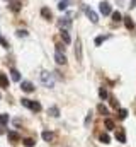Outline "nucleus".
Listing matches in <instances>:
<instances>
[{
  "label": "nucleus",
  "instance_id": "1",
  "mask_svg": "<svg viewBox=\"0 0 136 147\" xmlns=\"http://www.w3.org/2000/svg\"><path fill=\"white\" fill-rule=\"evenodd\" d=\"M39 77H41V82H43L46 87H53V86H55V79H53V74H49L48 70H43V72L39 74Z\"/></svg>",
  "mask_w": 136,
  "mask_h": 147
},
{
  "label": "nucleus",
  "instance_id": "2",
  "mask_svg": "<svg viewBox=\"0 0 136 147\" xmlns=\"http://www.w3.org/2000/svg\"><path fill=\"white\" fill-rule=\"evenodd\" d=\"M21 103H22V106H26V108H29V110H33V111H41V105L37 103V101H31V99H21Z\"/></svg>",
  "mask_w": 136,
  "mask_h": 147
},
{
  "label": "nucleus",
  "instance_id": "3",
  "mask_svg": "<svg viewBox=\"0 0 136 147\" xmlns=\"http://www.w3.org/2000/svg\"><path fill=\"white\" fill-rule=\"evenodd\" d=\"M85 16L90 19V22H94V24H95V22H99V17H97V14H95L92 9H89V7H85Z\"/></svg>",
  "mask_w": 136,
  "mask_h": 147
},
{
  "label": "nucleus",
  "instance_id": "4",
  "mask_svg": "<svg viewBox=\"0 0 136 147\" xmlns=\"http://www.w3.org/2000/svg\"><path fill=\"white\" fill-rule=\"evenodd\" d=\"M55 60H56L58 65H65V63H67V57H65L63 51H56V53H55Z\"/></svg>",
  "mask_w": 136,
  "mask_h": 147
},
{
  "label": "nucleus",
  "instance_id": "5",
  "mask_svg": "<svg viewBox=\"0 0 136 147\" xmlns=\"http://www.w3.org/2000/svg\"><path fill=\"white\" fill-rule=\"evenodd\" d=\"M99 10H101V14H104V16H109V14L112 12L111 5H109L107 2H102V3H101V7H99Z\"/></svg>",
  "mask_w": 136,
  "mask_h": 147
},
{
  "label": "nucleus",
  "instance_id": "6",
  "mask_svg": "<svg viewBox=\"0 0 136 147\" xmlns=\"http://www.w3.org/2000/svg\"><path fill=\"white\" fill-rule=\"evenodd\" d=\"M21 89H22L24 92H33V91H34V86H33V82H29V80H24V82L21 84Z\"/></svg>",
  "mask_w": 136,
  "mask_h": 147
},
{
  "label": "nucleus",
  "instance_id": "7",
  "mask_svg": "<svg viewBox=\"0 0 136 147\" xmlns=\"http://www.w3.org/2000/svg\"><path fill=\"white\" fill-rule=\"evenodd\" d=\"M75 57H77V60H78V62L82 60V41H80V39H77V46H75Z\"/></svg>",
  "mask_w": 136,
  "mask_h": 147
},
{
  "label": "nucleus",
  "instance_id": "8",
  "mask_svg": "<svg viewBox=\"0 0 136 147\" xmlns=\"http://www.w3.org/2000/svg\"><path fill=\"white\" fill-rule=\"evenodd\" d=\"M70 24H71L70 17H63V19H60V21H58V26H60L61 29H67V28H70Z\"/></svg>",
  "mask_w": 136,
  "mask_h": 147
},
{
  "label": "nucleus",
  "instance_id": "9",
  "mask_svg": "<svg viewBox=\"0 0 136 147\" xmlns=\"http://www.w3.org/2000/svg\"><path fill=\"white\" fill-rule=\"evenodd\" d=\"M60 36H61V39H63V43H65V45H70V43H71V38H70V34H68L67 29H61Z\"/></svg>",
  "mask_w": 136,
  "mask_h": 147
},
{
  "label": "nucleus",
  "instance_id": "10",
  "mask_svg": "<svg viewBox=\"0 0 136 147\" xmlns=\"http://www.w3.org/2000/svg\"><path fill=\"white\" fill-rule=\"evenodd\" d=\"M116 140H119L121 144H126V134H124V130L116 132Z\"/></svg>",
  "mask_w": 136,
  "mask_h": 147
},
{
  "label": "nucleus",
  "instance_id": "11",
  "mask_svg": "<svg viewBox=\"0 0 136 147\" xmlns=\"http://www.w3.org/2000/svg\"><path fill=\"white\" fill-rule=\"evenodd\" d=\"M0 87H3V89L9 87V79H7L5 74H2V72H0Z\"/></svg>",
  "mask_w": 136,
  "mask_h": 147
},
{
  "label": "nucleus",
  "instance_id": "12",
  "mask_svg": "<svg viewBox=\"0 0 136 147\" xmlns=\"http://www.w3.org/2000/svg\"><path fill=\"white\" fill-rule=\"evenodd\" d=\"M41 16H43L44 19H48V21H49V19L53 17V14H51V10H49L48 7H43V9H41Z\"/></svg>",
  "mask_w": 136,
  "mask_h": 147
},
{
  "label": "nucleus",
  "instance_id": "13",
  "mask_svg": "<svg viewBox=\"0 0 136 147\" xmlns=\"http://www.w3.org/2000/svg\"><path fill=\"white\" fill-rule=\"evenodd\" d=\"M43 139H44L46 142H51V140L55 139V134H53V132H48V130H44V132H43Z\"/></svg>",
  "mask_w": 136,
  "mask_h": 147
},
{
  "label": "nucleus",
  "instance_id": "14",
  "mask_svg": "<svg viewBox=\"0 0 136 147\" xmlns=\"http://www.w3.org/2000/svg\"><path fill=\"white\" fill-rule=\"evenodd\" d=\"M10 77H12V80L19 82V80H21V72H19V70H15V69H12V70H10Z\"/></svg>",
  "mask_w": 136,
  "mask_h": 147
},
{
  "label": "nucleus",
  "instance_id": "15",
  "mask_svg": "<svg viewBox=\"0 0 136 147\" xmlns=\"http://www.w3.org/2000/svg\"><path fill=\"white\" fill-rule=\"evenodd\" d=\"M9 123V115L7 113H0V127H5Z\"/></svg>",
  "mask_w": 136,
  "mask_h": 147
},
{
  "label": "nucleus",
  "instance_id": "16",
  "mask_svg": "<svg viewBox=\"0 0 136 147\" xmlns=\"http://www.w3.org/2000/svg\"><path fill=\"white\" fill-rule=\"evenodd\" d=\"M7 137H9L10 142H17V140H19V134H17V132H9Z\"/></svg>",
  "mask_w": 136,
  "mask_h": 147
},
{
  "label": "nucleus",
  "instance_id": "17",
  "mask_svg": "<svg viewBox=\"0 0 136 147\" xmlns=\"http://www.w3.org/2000/svg\"><path fill=\"white\" fill-rule=\"evenodd\" d=\"M97 111L101 113L102 116H107V115H109V110H107V108H105L104 105H99V106H97Z\"/></svg>",
  "mask_w": 136,
  "mask_h": 147
},
{
  "label": "nucleus",
  "instance_id": "18",
  "mask_svg": "<svg viewBox=\"0 0 136 147\" xmlns=\"http://www.w3.org/2000/svg\"><path fill=\"white\" fill-rule=\"evenodd\" d=\"M48 113H49L51 116H55V118H56V116H60V110H58L56 106H51V108L48 110Z\"/></svg>",
  "mask_w": 136,
  "mask_h": 147
},
{
  "label": "nucleus",
  "instance_id": "19",
  "mask_svg": "<svg viewBox=\"0 0 136 147\" xmlns=\"http://www.w3.org/2000/svg\"><path fill=\"white\" fill-rule=\"evenodd\" d=\"M105 39H109V36H97L95 38V46H101Z\"/></svg>",
  "mask_w": 136,
  "mask_h": 147
},
{
  "label": "nucleus",
  "instance_id": "20",
  "mask_svg": "<svg viewBox=\"0 0 136 147\" xmlns=\"http://www.w3.org/2000/svg\"><path fill=\"white\" fill-rule=\"evenodd\" d=\"M123 21H124V24H126L128 29H133V21H131V17H123Z\"/></svg>",
  "mask_w": 136,
  "mask_h": 147
},
{
  "label": "nucleus",
  "instance_id": "21",
  "mask_svg": "<svg viewBox=\"0 0 136 147\" xmlns=\"http://www.w3.org/2000/svg\"><path fill=\"white\" fill-rule=\"evenodd\" d=\"M117 116H119V120H124V118L128 116V110L121 108V110H119V113H117Z\"/></svg>",
  "mask_w": 136,
  "mask_h": 147
},
{
  "label": "nucleus",
  "instance_id": "22",
  "mask_svg": "<svg viewBox=\"0 0 136 147\" xmlns=\"http://www.w3.org/2000/svg\"><path fill=\"white\" fill-rule=\"evenodd\" d=\"M112 21L114 22H119V21H123V16L119 12H112Z\"/></svg>",
  "mask_w": 136,
  "mask_h": 147
},
{
  "label": "nucleus",
  "instance_id": "23",
  "mask_svg": "<svg viewBox=\"0 0 136 147\" xmlns=\"http://www.w3.org/2000/svg\"><path fill=\"white\" fill-rule=\"evenodd\" d=\"M68 7V0H60V3H58V9L60 10H65Z\"/></svg>",
  "mask_w": 136,
  "mask_h": 147
},
{
  "label": "nucleus",
  "instance_id": "24",
  "mask_svg": "<svg viewBox=\"0 0 136 147\" xmlns=\"http://www.w3.org/2000/svg\"><path fill=\"white\" fill-rule=\"evenodd\" d=\"M105 127H107V130H112L114 128V121L111 118H105Z\"/></svg>",
  "mask_w": 136,
  "mask_h": 147
},
{
  "label": "nucleus",
  "instance_id": "25",
  "mask_svg": "<svg viewBox=\"0 0 136 147\" xmlns=\"http://www.w3.org/2000/svg\"><path fill=\"white\" fill-rule=\"evenodd\" d=\"M22 142H24V146H26V147H34V144H36L33 139H24Z\"/></svg>",
  "mask_w": 136,
  "mask_h": 147
},
{
  "label": "nucleus",
  "instance_id": "26",
  "mask_svg": "<svg viewBox=\"0 0 136 147\" xmlns=\"http://www.w3.org/2000/svg\"><path fill=\"white\" fill-rule=\"evenodd\" d=\"M99 140H101L102 144H109V135L107 134H102L101 137H99Z\"/></svg>",
  "mask_w": 136,
  "mask_h": 147
},
{
  "label": "nucleus",
  "instance_id": "27",
  "mask_svg": "<svg viewBox=\"0 0 136 147\" xmlns=\"http://www.w3.org/2000/svg\"><path fill=\"white\" fill-rule=\"evenodd\" d=\"M99 96H101V99H105V98H107V91H105L104 87L99 89Z\"/></svg>",
  "mask_w": 136,
  "mask_h": 147
},
{
  "label": "nucleus",
  "instance_id": "28",
  "mask_svg": "<svg viewBox=\"0 0 136 147\" xmlns=\"http://www.w3.org/2000/svg\"><path fill=\"white\" fill-rule=\"evenodd\" d=\"M0 45H2V46H3L5 50L9 48V43H7V39H5V38H2V36H0Z\"/></svg>",
  "mask_w": 136,
  "mask_h": 147
},
{
  "label": "nucleus",
  "instance_id": "29",
  "mask_svg": "<svg viewBox=\"0 0 136 147\" xmlns=\"http://www.w3.org/2000/svg\"><path fill=\"white\" fill-rule=\"evenodd\" d=\"M17 36H19V38H26V36H27V31H24V29H19V31H17Z\"/></svg>",
  "mask_w": 136,
  "mask_h": 147
},
{
  "label": "nucleus",
  "instance_id": "30",
  "mask_svg": "<svg viewBox=\"0 0 136 147\" xmlns=\"http://www.w3.org/2000/svg\"><path fill=\"white\" fill-rule=\"evenodd\" d=\"M21 9V3H12V10H19Z\"/></svg>",
  "mask_w": 136,
  "mask_h": 147
},
{
  "label": "nucleus",
  "instance_id": "31",
  "mask_svg": "<svg viewBox=\"0 0 136 147\" xmlns=\"http://www.w3.org/2000/svg\"><path fill=\"white\" fill-rule=\"evenodd\" d=\"M111 105H112V108H117V106H119V105H117V101H116V99H112V101H111Z\"/></svg>",
  "mask_w": 136,
  "mask_h": 147
},
{
  "label": "nucleus",
  "instance_id": "32",
  "mask_svg": "<svg viewBox=\"0 0 136 147\" xmlns=\"http://www.w3.org/2000/svg\"><path fill=\"white\" fill-rule=\"evenodd\" d=\"M133 7H136V0H131V9Z\"/></svg>",
  "mask_w": 136,
  "mask_h": 147
}]
</instances>
